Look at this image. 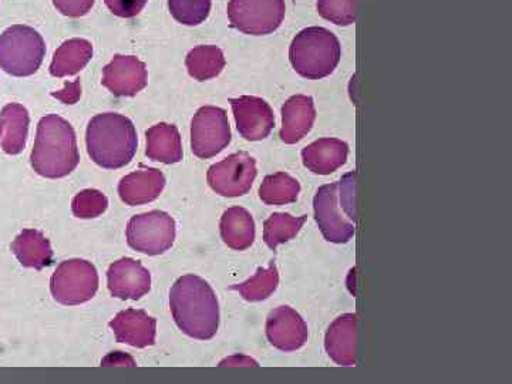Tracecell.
<instances>
[{
  "label": "cell",
  "mask_w": 512,
  "mask_h": 384,
  "mask_svg": "<svg viewBox=\"0 0 512 384\" xmlns=\"http://www.w3.org/2000/svg\"><path fill=\"white\" fill-rule=\"evenodd\" d=\"M52 96L62 101L63 104H76L82 97V83H80V80L72 83L67 82L60 92L52 93Z\"/></svg>",
  "instance_id": "e575fe53"
},
{
  "label": "cell",
  "mask_w": 512,
  "mask_h": 384,
  "mask_svg": "<svg viewBox=\"0 0 512 384\" xmlns=\"http://www.w3.org/2000/svg\"><path fill=\"white\" fill-rule=\"evenodd\" d=\"M316 119L312 97L293 96L282 107L281 140L296 144L312 130Z\"/></svg>",
  "instance_id": "ffe728a7"
},
{
  "label": "cell",
  "mask_w": 512,
  "mask_h": 384,
  "mask_svg": "<svg viewBox=\"0 0 512 384\" xmlns=\"http://www.w3.org/2000/svg\"><path fill=\"white\" fill-rule=\"evenodd\" d=\"M99 289V274L93 264L84 259H70L57 266L50 281V291L56 302L64 306L82 305L92 301Z\"/></svg>",
  "instance_id": "52a82bcc"
},
{
  "label": "cell",
  "mask_w": 512,
  "mask_h": 384,
  "mask_svg": "<svg viewBox=\"0 0 512 384\" xmlns=\"http://www.w3.org/2000/svg\"><path fill=\"white\" fill-rule=\"evenodd\" d=\"M231 127L225 110L205 106L191 123V150L194 156L207 160L218 156L231 143Z\"/></svg>",
  "instance_id": "30bf717a"
},
{
  "label": "cell",
  "mask_w": 512,
  "mask_h": 384,
  "mask_svg": "<svg viewBox=\"0 0 512 384\" xmlns=\"http://www.w3.org/2000/svg\"><path fill=\"white\" fill-rule=\"evenodd\" d=\"M301 184L292 175L276 173L268 175L259 187V198L266 205H288L298 200Z\"/></svg>",
  "instance_id": "4316f807"
},
{
  "label": "cell",
  "mask_w": 512,
  "mask_h": 384,
  "mask_svg": "<svg viewBox=\"0 0 512 384\" xmlns=\"http://www.w3.org/2000/svg\"><path fill=\"white\" fill-rule=\"evenodd\" d=\"M109 208V200L103 192L97 190H84L73 198L72 211L77 218L92 220L100 217Z\"/></svg>",
  "instance_id": "4dcf8cb0"
},
{
  "label": "cell",
  "mask_w": 512,
  "mask_h": 384,
  "mask_svg": "<svg viewBox=\"0 0 512 384\" xmlns=\"http://www.w3.org/2000/svg\"><path fill=\"white\" fill-rule=\"evenodd\" d=\"M175 323L192 339L210 340L220 329V303L214 289L197 275H184L170 291Z\"/></svg>",
  "instance_id": "6da1fadb"
},
{
  "label": "cell",
  "mask_w": 512,
  "mask_h": 384,
  "mask_svg": "<svg viewBox=\"0 0 512 384\" xmlns=\"http://www.w3.org/2000/svg\"><path fill=\"white\" fill-rule=\"evenodd\" d=\"M3 134V121L0 119V137H2Z\"/></svg>",
  "instance_id": "74e56055"
},
{
  "label": "cell",
  "mask_w": 512,
  "mask_h": 384,
  "mask_svg": "<svg viewBox=\"0 0 512 384\" xmlns=\"http://www.w3.org/2000/svg\"><path fill=\"white\" fill-rule=\"evenodd\" d=\"M3 136L2 148L9 156L22 153L28 141L30 117L29 111L22 104L10 103L3 107Z\"/></svg>",
  "instance_id": "d4e9b609"
},
{
  "label": "cell",
  "mask_w": 512,
  "mask_h": 384,
  "mask_svg": "<svg viewBox=\"0 0 512 384\" xmlns=\"http://www.w3.org/2000/svg\"><path fill=\"white\" fill-rule=\"evenodd\" d=\"M146 156L163 164H177L183 160V144L178 128L160 123L148 128Z\"/></svg>",
  "instance_id": "44dd1931"
},
{
  "label": "cell",
  "mask_w": 512,
  "mask_h": 384,
  "mask_svg": "<svg viewBox=\"0 0 512 384\" xmlns=\"http://www.w3.org/2000/svg\"><path fill=\"white\" fill-rule=\"evenodd\" d=\"M348 156V144L338 138H320L302 151L303 165L318 175L335 173L346 164Z\"/></svg>",
  "instance_id": "d6986e66"
},
{
  "label": "cell",
  "mask_w": 512,
  "mask_h": 384,
  "mask_svg": "<svg viewBox=\"0 0 512 384\" xmlns=\"http://www.w3.org/2000/svg\"><path fill=\"white\" fill-rule=\"evenodd\" d=\"M164 187L165 177L160 170L141 167L120 181L119 195L124 204L136 207L156 201Z\"/></svg>",
  "instance_id": "ac0fdd59"
},
{
  "label": "cell",
  "mask_w": 512,
  "mask_h": 384,
  "mask_svg": "<svg viewBox=\"0 0 512 384\" xmlns=\"http://www.w3.org/2000/svg\"><path fill=\"white\" fill-rule=\"evenodd\" d=\"M357 0H319L318 12L322 18L339 26L356 22Z\"/></svg>",
  "instance_id": "1f68e13d"
},
{
  "label": "cell",
  "mask_w": 512,
  "mask_h": 384,
  "mask_svg": "<svg viewBox=\"0 0 512 384\" xmlns=\"http://www.w3.org/2000/svg\"><path fill=\"white\" fill-rule=\"evenodd\" d=\"M306 217H292L289 214H272L264 225V241L269 248L275 249L291 241L301 231Z\"/></svg>",
  "instance_id": "83f0119b"
},
{
  "label": "cell",
  "mask_w": 512,
  "mask_h": 384,
  "mask_svg": "<svg viewBox=\"0 0 512 384\" xmlns=\"http://www.w3.org/2000/svg\"><path fill=\"white\" fill-rule=\"evenodd\" d=\"M357 174L323 185L313 198L316 224L326 241L348 244L355 237Z\"/></svg>",
  "instance_id": "277c9868"
},
{
  "label": "cell",
  "mask_w": 512,
  "mask_h": 384,
  "mask_svg": "<svg viewBox=\"0 0 512 384\" xmlns=\"http://www.w3.org/2000/svg\"><path fill=\"white\" fill-rule=\"evenodd\" d=\"M228 18L239 32L252 36L274 33L285 19V0H231Z\"/></svg>",
  "instance_id": "9c48e42d"
},
{
  "label": "cell",
  "mask_w": 512,
  "mask_h": 384,
  "mask_svg": "<svg viewBox=\"0 0 512 384\" xmlns=\"http://www.w3.org/2000/svg\"><path fill=\"white\" fill-rule=\"evenodd\" d=\"M93 57V46L86 39H70L64 42L53 56L50 74L53 77L74 76L82 72Z\"/></svg>",
  "instance_id": "cb8c5ba5"
},
{
  "label": "cell",
  "mask_w": 512,
  "mask_h": 384,
  "mask_svg": "<svg viewBox=\"0 0 512 384\" xmlns=\"http://www.w3.org/2000/svg\"><path fill=\"white\" fill-rule=\"evenodd\" d=\"M107 8L119 18L130 19L140 15L146 6L147 0H104Z\"/></svg>",
  "instance_id": "d6a6232c"
},
{
  "label": "cell",
  "mask_w": 512,
  "mask_h": 384,
  "mask_svg": "<svg viewBox=\"0 0 512 384\" xmlns=\"http://www.w3.org/2000/svg\"><path fill=\"white\" fill-rule=\"evenodd\" d=\"M148 73L146 64L136 56H114L103 69L104 87L114 96L133 97L147 86Z\"/></svg>",
  "instance_id": "5bb4252c"
},
{
  "label": "cell",
  "mask_w": 512,
  "mask_h": 384,
  "mask_svg": "<svg viewBox=\"0 0 512 384\" xmlns=\"http://www.w3.org/2000/svg\"><path fill=\"white\" fill-rule=\"evenodd\" d=\"M101 366H136L133 357L123 355L121 352L111 353L101 362Z\"/></svg>",
  "instance_id": "d590c367"
},
{
  "label": "cell",
  "mask_w": 512,
  "mask_h": 384,
  "mask_svg": "<svg viewBox=\"0 0 512 384\" xmlns=\"http://www.w3.org/2000/svg\"><path fill=\"white\" fill-rule=\"evenodd\" d=\"M46 43L37 30L15 25L0 35V69L16 77H28L42 66Z\"/></svg>",
  "instance_id": "8992f818"
},
{
  "label": "cell",
  "mask_w": 512,
  "mask_h": 384,
  "mask_svg": "<svg viewBox=\"0 0 512 384\" xmlns=\"http://www.w3.org/2000/svg\"><path fill=\"white\" fill-rule=\"evenodd\" d=\"M86 144L94 163L106 170H119L136 156V127L133 121L121 114H99L87 126Z\"/></svg>",
  "instance_id": "3957f363"
},
{
  "label": "cell",
  "mask_w": 512,
  "mask_h": 384,
  "mask_svg": "<svg viewBox=\"0 0 512 384\" xmlns=\"http://www.w3.org/2000/svg\"><path fill=\"white\" fill-rule=\"evenodd\" d=\"M107 286L114 298L138 301L151 291V274L141 262L123 258L110 266Z\"/></svg>",
  "instance_id": "9a60e30c"
},
{
  "label": "cell",
  "mask_w": 512,
  "mask_h": 384,
  "mask_svg": "<svg viewBox=\"0 0 512 384\" xmlns=\"http://www.w3.org/2000/svg\"><path fill=\"white\" fill-rule=\"evenodd\" d=\"M256 175L255 158L245 151H239L221 163L211 165L207 181L211 190L221 197L237 198L251 191Z\"/></svg>",
  "instance_id": "8fae6325"
},
{
  "label": "cell",
  "mask_w": 512,
  "mask_h": 384,
  "mask_svg": "<svg viewBox=\"0 0 512 384\" xmlns=\"http://www.w3.org/2000/svg\"><path fill=\"white\" fill-rule=\"evenodd\" d=\"M20 265L40 271L52 264L53 249L49 239L36 229H23L12 244Z\"/></svg>",
  "instance_id": "603a6c76"
},
{
  "label": "cell",
  "mask_w": 512,
  "mask_h": 384,
  "mask_svg": "<svg viewBox=\"0 0 512 384\" xmlns=\"http://www.w3.org/2000/svg\"><path fill=\"white\" fill-rule=\"evenodd\" d=\"M325 349L336 365H356L357 316L355 313H345L329 326L325 336Z\"/></svg>",
  "instance_id": "e0dca14e"
},
{
  "label": "cell",
  "mask_w": 512,
  "mask_h": 384,
  "mask_svg": "<svg viewBox=\"0 0 512 384\" xmlns=\"http://www.w3.org/2000/svg\"><path fill=\"white\" fill-rule=\"evenodd\" d=\"M279 285V274L275 264L259 268L258 272L244 284L234 286L235 291L248 302H261L268 299Z\"/></svg>",
  "instance_id": "f1b7e54d"
},
{
  "label": "cell",
  "mask_w": 512,
  "mask_h": 384,
  "mask_svg": "<svg viewBox=\"0 0 512 384\" xmlns=\"http://www.w3.org/2000/svg\"><path fill=\"white\" fill-rule=\"evenodd\" d=\"M342 50L338 37L323 28L302 30L293 39L289 59L296 73L309 80H319L335 72Z\"/></svg>",
  "instance_id": "5b68a950"
},
{
  "label": "cell",
  "mask_w": 512,
  "mask_h": 384,
  "mask_svg": "<svg viewBox=\"0 0 512 384\" xmlns=\"http://www.w3.org/2000/svg\"><path fill=\"white\" fill-rule=\"evenodd\" d=\"M80 163L76 131L63 117L50 114L37 124L30 164L40 177L57 180L67 177Z\"/></svg>",
  "instance_id": "7a4b0ae2"
},
{
  "label": "cell",
  "mask_w": 512,
  "mask_h": 384,
  "mask_svg": "<svg viewBox=\"0 0 512 384\" xmlns=\"http://www.w3.org/2000/svg\"><path fill=\"white\" fill-rule=\"evenodd\" d=\"M117 342L144 349L156 343L157 320L141 309H126L110 322Z\"/></svg>",
  "instance_id": "2e32d148"
},
{
  "label": "cell",
  "mask_w": 512,
  "mask_h": 384,
  "mask_svg": "<svg viewBox=\"0 0 512 384\" xmlns=\"http://www.w3.org/2000/svg\"><path fill=\"white\" fill-rule=\"evenodd\" d=\"M239 134L248 141H261L275 127V116L265 100L254 96H242L229 100Z\"/></svg>",
  "instance_id": "4fadbf2b"
},
{
  "label": "cell",
  "mask_w": 512,
  "mask_h": 384,
  "mask_svg": "<svg viewBox=\"0 0 512 384\" xmlns=\"http://www.w3.org/2000/svg\"><path fill=\"white\" fill-rule=\"evenodd\" d=\"M220 229L222 241L234 251H247L254 245L255 221L245 208H228L222 214Z\"/></svg>",
  "instance_id": "7402d4cb"
},
{
  "label": "cell",
  "mask_w": 512,
  "mask_h": 384,
  "mask_svg": "<svg viewBox=\"0 0 512 384\" xmlns=\"http://www.w3.org/2000/svg\"><path fill=\"white\" fill-rule=\"evenodd\" d=\"M53 5L64 16L82 18L92 10L94 0H53Z\"/></svg>",
  "instance_id": "836d02e7"
},
{
  "label": "cell",
  "mask_w": 512,
  "mask_h": 384,
  "mask_svg": "<svg viewBox=\"0 0 512 384\" xmlns=\"http://www.w3.org/2000/svg\"><path fill=\"white\" fill-rule=\"evenodd\" d=\"M168 8L177 22L197 26L210 16L211 0H168Z\"/></svg>",
  "instance_id": "f546056e"
},
{
  "label": "cell",
  "mask_w": 512,
  "mask_h": 384,
  "mask_svg": "<svg viewBox=\"0 0 512 384\" xmlns=\"http://www.w3.org/2000/svg\"><path fill=\"white\" fill-rule=\"evenodd\" d=\"M175 234L174 218L163 211L136 215L128 222L126 232L130 248L148 256L161 255L171 249Z\"/></svg>",
  "instance_id": "ba28073f"
},
{
  "label": "cell",
  "mask_w": 512,
  "mask_h": 384,
  "mask_svg": "<svg viewBox=\"0 0 512 384\" xmlns=\"http://www.w3.org/2000/svg\"><path fill=\"white\" fill-rule=\"evenodd\" d=\"M188 73L198 82L215 79L225 67V57L217 46H198L185 59Z\"/></svg>",
  "instance_id": "484cf974"
},
{
  "label": "cell",
  "mask_w": 512,
  "mask_h": 384,
  "mask_svg": "<svg viewBox=\"0 0 512 384\" xmlns=\"http://www.w3.org/2000/svg\"><path fill=\"white\" fill-rule=\"evenodd\" d=\"M266 338L282 352H295L308 342V325L295 309L279 306L266 319Z\"/></svg>",
  "instance_id": "7c38bea8"
},
{
  "label": "cell",
  "mask_w": 512,
  "mask_h": 384,
  "mask_svg": "<svg viewBox=\"0 0 512 384\" xmlns=\"http://www.w3.org/2000/svg\"><path fill=\"white\" fill-rule=\"evenodd\" d=\"M220 366H259L256 360L251 357L235 355L222 360Z\"/></svg>",
  "instance_id": "8d00e7d4"
}]
</instances>
